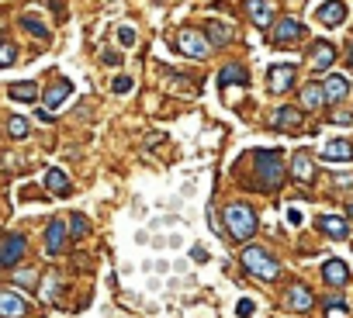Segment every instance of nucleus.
Wrapping results in <instances>:
<instances>
[{"mask_svg":"<svg viewBox=\"0 0 353 318\" xmlns=\"http://www.w3.org/2000/svg\"><path fill=\"white\" fill-rule=\"evenodd\" d=\"M46 284H42V301H59V294H63V280L59 277H42Z\"/></svg>","mask_w":353,"mask_h":318,"instance_id":"a878e982","label":"nucleus"},{"mask_svg":"<svg viewBox=\"0 0 353 318\" xmlns=\"http://www.w3.org/2000/svg\"><path fill=\"white\" fill-rule=\"evenodd\" d=\"M250 315H253V301L243 297V301H239V318H250Z\"/></svg>","mask_w":353,"mask_h":318,"instance_id":"c9c22d12","label":"nucleus"},{"mask_svg":"<svg viewBox=\"0 0 353 318\" xmlns=\"http://www.w3.org/2000/svg\"><path fill=\"white\" fill-rule=\"evenodd\" d=\"M319 229H322L329 239H346V235H350V225H346L343 218H336V215H322V218H319Z\"/></svg>","mask_w":353,"mask_h":318,"instance_id":"a211bd4d","label":"nucleus"},{"mask_svg":"<svg viewBox=\"0 0 353 318\" xmlns=\"http://www.w3.org/2000/svg\"><path fill=\"white\" fill-rule=\"evenodd\" d=\"M336 184H343V187H350V184H353V173H339V177H336Z\"/></svg>","mask_w":353,"mask_h":318,"instance_id":"4c0bfd02","label":"nucleus"},{"mask_svg":"<svg viewBox=\"0 0 353 318\" xmlns=\"http://www.w3.org/2000/svg\"><path fill=\"white\" fill-rule=\"evenodd\" d=\"M14 284L25 287V290H32V287L39 284V273H35V270H18V273H14Z\"/></svg>","mask_w":353,"mask_h":318,"instance_id":"c85d7f7f","label":"nucleus"},{"mask_svg":"<svg viewBox=\"0 0 353 318\" xmlns=\"http://www.w3.org/2000/svg\"><path fill=\"white\" fill-rule=\"evenodd\" d=\"M118 42L121 45H135V32L132 28H118Z\"/></svg>","mask_w":353,"mask_h":318,"instance_id":"72a5a7b5","label":"nucleus"},{"mask_svg":"<svg viewBox=\"0 0 353 318\" xmlns=\"http://www.w3.org/2000/svg\"><path fill=\"white\" fill-rule=\"evenodd\" d=\"M246 14H250L253 25L267 28L274 21V0H246Z\"/></svg>","mask_w":353,"mask_h":318,"instance_id":"1a4fd4ad","label":"nucleus"},{"mask_svg":"<svg viewBox=\"0 0 353 318\" xmlns=\"http://www.w3.org/2000/svg\"><path fill=\"white\" fill-rule=\"evenodd\" d=\"M325 318H350V315H346V304H343L339 297H332V301H329V315H325Z\"/></svg>","mask_w":353,"mask_h":318,"instance_id":"473e14b6","label":"nucleus"},{"mask_svg":"<svg viewBox=\"0 0 353 318\" xmlns=\"http://www.w3.org/2000/svg\"><path fill=\"white\" fill-rule=\"evenodd\" d=\"M256 173H260V187L263 191H277L284 184V167H281V152L260 149L256 152Z\"/></svg>","mask_w":353,"mask_h":318,"instance_id":"7ed1b4c3","label":"nucleus"},{"mask_svg":"<svg viewBox=\"0 0 353 318\" xmlns=\"http://www.w3.org/2000/svg\"><path fill=\"white\" fill-rule=\"evenodd\" d=\"M28 297L14 294V290H0V318H25L28 315Z\"/></svg>","mask_w":353,"mask_h":318,"instance_id":"423d86ee","label":"nucleus"},{"mask_svg":"<svg viewBox=\"0 0 353 318\" xmlns=\"http://www.w3.org/2000/svg\"><path fill=\"white\" fill-rule=\"evenodd\" d=\"M346 94H350V80H346V76H329V80L322 83V97H325V104H339Z\"/></svg>","mask_w":353,"mask_h":318,"instance_id":"9b49d317","label":"nucleus"},{"mask_svg":"<svg viewBox=\"0 0 353 318\" xmlns=\"http://www.w3.org/2000/svg\"><path fill=\"white\" fill-rule=\"evenodd\" d=\"M284 304H288V308H294V311H308V308L315 304V297H312V290H308V287H301V284H291V287H288V297H284Z\"/></svg>","mask_w":353,"mask_h":318,"instance_id":"ddd939ff","label":"nucleus"},{"mask_svg":"<svg viewBox=\"0 0 353 318\" xmlns=\"http://www.w3.org/2000/svg\"><path fill=\"white\" fill-rule=\"evenodd\" d=\"M111 87H114V94H128V90H132V80H128V76H118Z\"/></svg>","mask_w":353,"mask_h":318,"instance_id":"f704fd0d","label":"nucleus"},{"mask_svg":"<svg viewBox=\"0 0 353 318\" xmlns=\"http://www.w3.org/2000/svg\"><path fill=\"white\" fill-rule=\"evenodd\" d=\"M350 63H353V49H350Z\"/></svg>","mask_w":353,"mask_h":318,"instance_id":"ea45409f","label":"nucleus"},{"mask_svg":"<svg viewBox=\"0 0 353 318\" xmlns=\"http://www.w3.org/2000/svg\"><path fill=\"white\" fill-rule=\"evenodd\" d=\"M322 159H353V145L346 142V138H329L325 145H322Z\"/></svg>","mask_w":353,"mask_h":318,"instance_id":"2eb2a0df","label":"nucleus"},{"mask_svg":"<svg viewBox=\"0 0 353 318\" xmlns=\"http://www.w3.org/2000/svg\"><path fill=\"white\" fill-rule=\"evenodd\" d=\"M46 187H49L52 194H70V180H66L63 170H49V173H46Z\"/></svg>","mask_w":353,"mask_h":318,"instance_id":"393cba45","label":"nucleus"},{"mask_svg":"<svg viewBox=\"0 0 353 318\" xmlns=\"http://www.w3.org/2000/svg\"><path fill=\"white\" fill-rule=\"evenodd\" d=\"M270 125L281 128V131H294V128H301V114L294 107H277L274 118H270Z\"/></svg>","mask_w":353,"mask_h":318,"instance_id":"4468645a","label":"nucleus"},{"mask_svg":"<svg viewBox=\"0 0 353 318\" xmlns=\"http://www.w3.org/2000/svg\"><path fill=\"white\" fill-rule=\"evenodd\" d=\"M25 249H28V239L25 235H4V239H0V270L14 266L25 256Z\"/></svg>","mask_w":353,"mask_h":318,"instance_id":"39448f33","label":"nucleus"},{"mask_svg":"<svg viewBox=\"0 0 353 318\" xmlns=\"http://www.w3.org/2000/svg\"><path fill=\"white\" fill-rule=\"evenodd\" d=\"M8 131H11L14 138H25V135H28V121H25V118H11Z\"/></svg>","mask_w":353,"mask_h":318,"instance_id":"7c9ffc66","label":"nucleus"},{"mask_svg":"<svg viewBox=\"0 0 353 318\" xmlns=\"http://www.w3.org/2000/svg\"><path fill=\"white\" fill-rule=\"evenodd\" d=\"M301 35H305L301 21H298V18H284V21H277V28H274L270 42H274V45H294Z\"/></svg>","mask_w":353,"mask_h":318,"instance_id":"0eeeda50","label":"nucleus"},{"mask_svg":"<svg viewBox=\"0 0 353 318\" xmlns=\"http://www.w3.org/2000/svg\"><path fill=\"white\" fill-rule=\"evenodd\" d=\"M11 100H25V104H32V100H39V87L32 83V80H21V83H11Z\"/></svg>","mask_w":353,"mask_h":318,"instance_id":"4be33fe9","label":"nucleus"},{"mask_svg":"<svg viewBox=\"0 0 353 318\" xmlns=\"http://www.w3.org/2000/svg\"><path fill=\"white\" fill-rule=\"evenodd\" d=\"M70 232L80 239V235L87 232V218H83V215H70Z\"/></svg>","mask_w":353,"mask_h":318,"instance_id":"2f4dec72","label":"nucleus"},{"mask_svg":"<svg viewBox=\"0 0 353 318\" xmlns=\"http://www.w3.org/2000/svg\"><path fill=\"white\" fill-rule=\"evenodd\" d=\"M229 83H250V73H246V66H239V63H229L222 73H219V87H229Z\"/></svg>","mask_w":353,"mask_h":318,"instance_id":"6ab92c4d","label":"nucleus"},{"mask_svg":"<svg viewBox=\"0 0 353 318\" xmlns=\"http://www.w3.org/2000/svg\"><path fill=\"white\" fill-rule=\"evenodd\" d=\"M21 28H25V32H32L35 39H49V28H46L35 14H25V18H21Z\"/></svg>","mask_w":353,"mask_h":318,"instance_id":"cd10ccee","label":"nucleus"},{"mask_svg":"<svg viewBox=\"0 0 353 318\" xmlns=\"http://www.w3.org/2000/svg\"><path fill=\"white\" fill-rule=\"evenodd\" d=\"M291 173H294L301 184L312 180V159H308V152H294V159H291Z\"/></svg>","mask_w":353,"mask_h":318,"instance_id":"5701e85b","label":"nucleus"},{"mask_svg":"<svg viewBox=\"0 0 353 318\" xmlns=\"http://www.w3.org/2000/svg\"><path fill=\"white\" fill-rule=\"evenodd\" d=\"M229 42H232V28L212 21V25H208V45H229Z\"/></svg>","mask_w":353,"mask_h":318,"instance_id":"b1692460","label":"nucleus"},{"mask_svg":"<svg viewBox=\"0 0 353 318\" xmlns=\"http://www.w3.org/2000/svg\"><path fill=\"white\" fill-rule=\"evenodd\" d=\"M322 277H325V284L343 287V284L350 280V266H346L343 259H325V263H322Z\"/></svg>","mask_w":353,"mask_h":318,"instance_id":"f8f14e48","label":"nucleus"},{"mask_svg":"<svg viewBox=\"0 0 353 318\" xmlns=\"http://www.w3.org/2000/svg\"><path fill=\"white\" fill-rule=\"evenodd\" d=\"M350 218H353V204H350Z\"/></svg>","mask_w":353,"mask_h":318,"instance_id":"58836bf2","label":"nucleus"},{"mask_svg":"<svg viewBox=\"0 0 353 318\" xmlns=\"http://www.w3.org/2000/svg\"><path fill=\"white\" fill-rule=\"evenodd\" d=\"M163 87L173 90V94H188V90H191V80L176 76V73H163Z\"/></svg>","mask_w":353,"mask_h":318,"instance_id":"bb28decb","label":"nucleus"},{"mask_svg":"<svg viewBox=\"0 0 353 318\" xmlns=\"http://www.w3.org/2000/svg\"><path fill=\"white\" fill-rule=\"evenodd\" d=\"M294 76H298V70H294V66H288V63H281V66H270L267 83H270V90H274V94H284V90H291V87H294Z\"/></svg>","mask_w":353,"mask_h":318,"instance_id":"6e6552de","label":"nucleus"},{"mask_svg":"<svg viewBox=\"0 0 353 318\" xmlns=\"http://www.w3.org/2000/svg\"><path fill=\"white\" fill-rule=\"evenodd\" d=\"M343 18H346V4H343V0H329V4L319 8V21L322 25H343Z\"/></svg>","mask_w":353,"mask_h":318,"instance_id":"f3484780","label":"nucleus"},{"mask_svg":"<svg viewBox=\"0 0 353 318\" xmlns=\"http://www.w3.org/2000/svg\"><path fill=\"white\" fill-rule=\"evenodd\" d=\"M325 104V97H322V83H308V87H301V107L305 111H319Z\"/></svg>","mask_w":353,"mask_h":318,"instance_id":"412c9836","label":"nucleus"},{"mask_svg":"<svg viewBox=\"0 0 353 318\" xmlns=\"http://www.w3.org/2000/svg\"><path fill=\"white\" fill-rule=\"evenodd\" d=\"M308 63H312V70H329L332 63H336V49L329 45V42H315L312 45V52H308Z\"/></svg>","mask_w":353,"mask_h":318,"instance_id":"9d476101","label":"nucleus"},{"mask_svg":"<svg viewBox=\"0 0 353 318\" xmlns=\"http://www.w3.org/2000/svg\"><path fill=\"white\" fill-rule=\"evenodd\" d=\"M18 59V49L11 42H0V66H11Z\"/></svg>","mask_w":353,"mask_h":318,"instance_id":"c756f323","label":"nucleus"},{"mask_svg":"<svg viewBox=\"0 0 353 318\" xmlns=\"http://www.w3.org/2000/svg\"><path fill=\"white\" fill-rule=\"evenodd\" d=\"M176 49H181L184 56H191V59H208V52H212L208 39H205L201 32H194V28L176 32Z\"/></svg>","mask_w":353,"mask_h":318,"instance_id":"20e7f679","label":"nucleus"},{"mask_svg":"<svg viewBox=\"0 0 353 318\" xmlns=\"http://www.w3.org/2000/svg\"><path fill=\"white\" fill-rule=\"evenodd\" d=\"M63 242H66V225H63V222H52V225L46 229V253H49V256L63 253Z\"/></svg>","mask_w":353,"mask_h":318,"instance_id":"dca6fc26","label":"nucleus"},{"mask_svg":"<svg viewBox=\"0 0 353 318\" xmlns=\"http://www.w3.org/2000/svg\"><path fill=\"white\" fill-rule=\"evenodd\" d=\"M104 63H108V66H118V63H121V56H118V52H108V49H104Z\"/></svg>","mask_w":353,"mask_h":318,"instance_id":"e433bc0d","label":"nucleus"},{"mask_svg":"<svg viewBox=\"0 0 353 318\" xmlns=\"http://www.w3.org/2000/svg\"><path fill=\"white\" fill-rule=\"evenodd\" d=\"M70 90H73V83H70V80H56V83L46 90V107H49V111H52V107H59V104L70 97Z\"/></svg>","mask_w":353,"mask_h":318,"instance_id":"aec40b11","label":"nucleus"},{"mask_svg":"<svg viewBox=\"0 0 353 318\" xmlns=\"http://www.w3.org/2000/svg\"><path fill=\"white\" fill-rule=\"evenodd\" d=\"M243 266H246V273H253L256 280H277V277H281L277 259H274L267 249H260V246H246V249H243Z\"/></svg>","mask_w":353,"mask_h":318,"instance_id":"f257e3e1","label":"nucleus"},{"mask_svg":"<svg viewBox=\"0 0 353 318\" xmlns=\"http://www.w3.org/2000/svg\"><path fill=\"white\" fill-rule=\"evenodd\" d=\"M225 225H229V235L232 239H239V242H246V239H253V232H256V215H253V208H246V204H229L225 208Z\"/></svg>","mask_w":353,"mask_h":318,"instance_id":"f03ea898","label":"nucleus"}]
</instances>
